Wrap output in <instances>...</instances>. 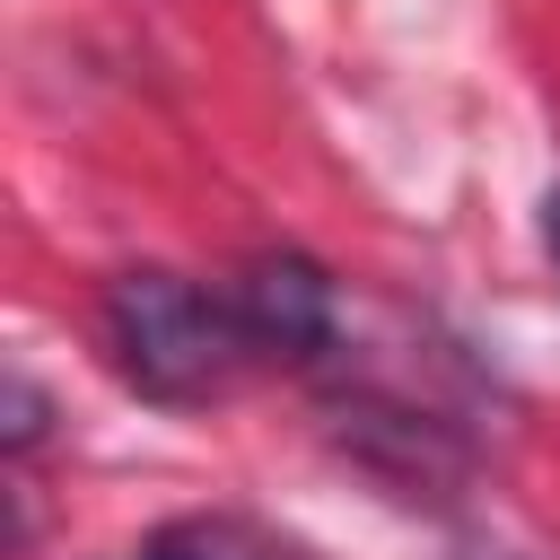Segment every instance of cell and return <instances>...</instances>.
Segmentation results:
<instances>
[{"label": "cell", "mask_w": 560, "mask_h": 560, "mask_svg": "<svg viewBox=\"0 0 560 560\" xmlns=\"http://www.w3.org/2000/svg\"><path fill=\"white\" fill-rule=\"evenodd\" d=\"M105 350H114L122 385H140L149 402H210L254 359L236 306L175 271H122L105 289Z\"/></svg>", "instance_id": "obj_1"}, {"label": "cell", "mask_w": 560, "mask_h": 560, "mask_svg": "<svg viewBox=\"0 0 560 560\" xmlns=\"http://www.w3.org/2000/svg\"><path fill=\"white\" fill-rule=\"evenodd\" d=\"M228 306H236L254 359H298V368L324 359L332 350V324H341V298H332L324 262H306V254H254L236 271Z\"/></svg>", "instance_id": "obj_2"}, {"label": "cell", "mask_w": 560, "mask_h": 560, "mask_svg": "<svg viewBox=\"0 0 560 560\" xmlns=\"http://www.w3.org/2000/svg\"><path fill=\"white\" fill-rule=\"evenodd\" d=\"M140 560H315L298 534L262 525V516H236V508H210V516H175L140 542Z\"/></svg>", "instance_id": "obj_3"}, {"label": "cell", "mask_w": 560, "mask_h": 560, "mask_svg": "<svg viewBox=\"0 0 560 560\" xmlns=\"http://www.w3.org/2000/svg\"><path fill=\"white\" fill-rule=\"evenodd\" d=\"M35 438H44V394L26 368H9V455H26Z\"/></svg>", "instance_id": "obj_4"}, {"label": "cell", "mask_w": 560, "mask_h": 560, "mask_svg": "<svg viewBox=\"0 0 560 560\" xmlns=\"http://www.w3.org/2000/svg\"><path fill=\"white\" fill-rule=\"evenodd\" d=\"M542 245L560 254V184H551V201H542Z\"/></svg>", "instance_id": "obj_5"}]
</instances>
